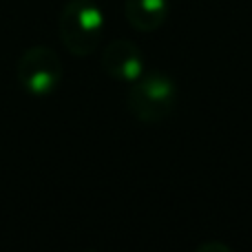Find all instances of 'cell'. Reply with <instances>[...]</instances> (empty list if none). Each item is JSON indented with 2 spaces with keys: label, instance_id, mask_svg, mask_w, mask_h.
Instances as JSON below:
<instances>
[{
  "label": "cell",
  "instance_id": "5b68a950",
  "mask_svg": "<svg viewBox=\"0 0 252 252\" xmlns=\"http://www.w3.org/2000/svg\"><path fill=\"white\" fill-rule=\"evenodd\" d=\"M126 22L139 33L157 31L168 18V0H126Z\"/></svg>",
  "mask_w": 252,
  "mask_h": 252
},
{
  "label": "cell",
  "instance_id": "6da1fadb",
  "mask_svg": "<svg viewBox=\"0 0 252 252\" xmlns=\"http://www.w3.org/2000/svg\"><path fill=\"white\" fill-rule=\"evenodd\" d=\"M58 31L71 56H91L104 35V13L93 0H69L60 11Z\"/></svg>",
  "mask_w": 252,
  "mask_h": 252
},
{
  "label": "cell",
  "instance_id": "277c9868",
  "mask_svg": "<svg viewBox=\"0 0 252 252\" xmlns=\"http://www.w3.org/2000/svg\"><path fill=\"white\" fill-rule=\"evenodd\" d=\"M102 69L109 78L130 84L146 71V64L137 44L130 40H113L102 53Z\"/></svg>",
  "mask_w": 252,
  "mask_h": 252
},
{
  "label": "cell",
  "instance_id": "8992f818",
  "mask_svg": "<svg viewBox=\"0 0 252 252\" xmlns=\"http://www.w3.org/2000/svg\"><path fill=\"white\" fill-rule=\"evenodd\" d=\"M199 250H201V252H208V250H223V252H230V248H228V246H221V244H204V246H199Z\"/></svg>",
  "mask_w": 252,
  "mask_h": 252
},
{
  "label": "cell",
  "instance_id": "3957f363",
  "mask_svg": "<svg viewBox=\"0 0 252 252\" xmlns=\"http://www.w3.org/2000/svg\"><path fill=\"white\" fill-rule=\"evenodd\" d=\"M16 78L29 95L47 97L62 82V62L49 47H31L20 56Z\"/></svg>",
  "mask_w": 252,
  "mask_h": 252
},
{
  "label": "cell",
  "instance_id": "7a4b0ae2",
  "mask_svg": "<svg viewBox=\"0 0 252 252\" xmlns=\"http://www.w3.org/2000/svg\"><path fill=\"white\" fill-rule=\"evenodd\" d=\"M126 104L130 115L139 122L159 124L173 113L177 104V87L173 78L161 71H144L135 82H130Z\"/></svg>",
  "mask_w": 252,
  "mask_h": 252
}]
</instances>
